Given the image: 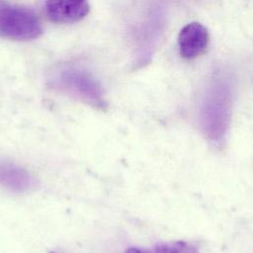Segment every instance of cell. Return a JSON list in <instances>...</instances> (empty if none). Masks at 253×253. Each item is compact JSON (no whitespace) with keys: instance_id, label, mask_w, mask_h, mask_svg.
I'll return each mask as SVG.
<instances>
[{"instance_id":"1","label":"cell","mask_w":253,"mask_h":253,"mask_svg":"<svg viewBox=\"0 0 253 253\" xmlns=\"http://www.w3.org/2000/svg\"><path fill=\"white\" fill-rule=\"evenodd\" d=\"M231 93L224 83H215L207 94L201 112V125L205 134L213 142H220L228 129Z\"/></svg>"},{"instance_id":"2","label":"cell","mask_w":253,"mask_h":253,"mask_svg":"<svg viewBox=\"0 0 253 253\" xmlns=\"http://www.w3.org/2000/svg\"><path fill=\"white\" fill-rule=\"evenodd\" d=\"M42 27L37 14L26 7L0 0V36L15 41L39 38Z\"/></svg>"},{"instance_id":"3","label":"cell","mask_w":253,"mask_h":253,"mask_svg":"<svg viewBox=\"0 0 253 253\" xmlns=\"http://www.w3.org/2000/svg\"><path fill=\"white\" fill-rule=\"evenodd\" d=\"M55 84L67 93L95 107L105 105L98 82L88 73L73 66H66L55 76Z\"/></svg>"},{"instance_id":"4","label":"cell","mask_w":253,"mask_h":253,"mask_svg":"<svg viewBox=\"0 0 253 253\" xmlns=\"http://www.w3.org/2000/svg\"><path fill=\"white\" fill-rule=\"evenodd\" d=\"M210 36L207 28L198 22L184 26L178 37L179 51L182 57L194 59L204 54L209 46Z\"/></svg>"},{"instance_id":"5","label":"cell","mask_w":253,"mask_h":253,"mask_svg":"<svg viewBox=\"0 0 253 253\" xmlns=\"http://www.w3.org/2000/svg\"><path fill=\"white\" fill-rule=\"evenodd\" d=\"M88 0H46L45 12L53 23L71 24L84 19L89 13Z\"/></svg>"},{"instance_id":"6","label":"cell","mask_w":253,"mask_h":253,"mask_svg":"<svg viewBox=\"0 0 253 253\" xmlns=\"http://www.w3.org/2000/svg\"><path fill=\"white\" fill-rule=\"evenodd\" d=\"M155 253H198L197 248L184 241L160 244L156 247Z\"/></svg>"},{"instance_id":"7","label":"cell","mask_w":253,"mask_h":253,"mask_svg":"<svg viewBox=\"0 0 253 253\" xmlns=\"http://www.w3.org/2000/svg\"><path fill=\"white\" fill-rule=\"evenodd\" d=\"M126 253H151L147 250H143V249H139V248H135V247H130L128 248Z\"/></svg>"},{"instance_id":"8","label":"cell","mask_w":253,"mask_h":253,"mask_svg":"<svg viewBox=\"0 0 253 253\" xmlns=\"http://www.w3.org/2000/svg\"><path fill=\"white\" fill-rule=\"evenodd\" d=\"M50 253H54V252H50Z\"/></svg>"}]
</instances>
